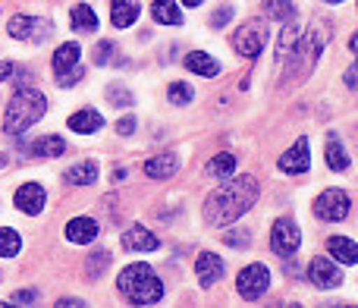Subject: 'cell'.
<instances>
[{
  "label": "cell",
  "mask_w": 358,
  "mask_h": 308,
  "mask_svg": "<svg viewBox=\"0 0 358 308\" xmlns=\"http://www.w3.org/2000/svg\"><path fill=\"white\" fill-rule=\"evenodd\" d=\"M258 179L255 176H229V183H223L220 189H214L204 198V223L208 227H229L236 223L255 202H258Z\"/></svg>",
  "instance_id": "6da1fadb"
},
{
  "label": "cell",
  "mask_w": 358,
  "mask_h": 308,
  "mask_svg": "<svg viewBox=\"0 0 358 308\" xmlns=\"http://www.w3.org/2000/svg\"><path fill=\"white\" fill-rule=\"evenodd\" d=\"M48 113V98L38 88L22 85L6 104V117H3V132L6 136H22L29 132L38 120Z\"/></svg>",
  "instance_id": "7a4b0ae2"
},
{
  "label": "cell",
  "mask_w": 358,
  "mask_h": 308,
  "mask_svg": "<svg viewBox=\"0 0 358 308\" xmlns=\"http://www.w3.org/2000/svg\"><path fill=\"white\" fill-rule=\"evenodd\" d=\"M117 290L136 305H155L164 299V280L157 277L151 265L138 261V265H129L120 271Z\"/></svg>",
  "instance_id": "3957f363"
},
{
  "label": "cell",
  "mask_w": 358,
  "mask_h": 308,
  "mask_svg": "<svg viewBox=\"0 0 358 308\" xmlns=\"http://www.w3.org/2000/svg\"><path fill=\"white\" fill-rule=\"evenodd\" d=\"M324 44H327L324 25H315V29H308L305 35H299L296 48H292V69H296V73L286 76V82H299L305 73H311V66H315L317 54L324 50Z\"/></svg>",
  "instance_id": "277c9868"
},
{
  "label": "cell",
  "mask_w": 358,
  "mask_h": 308,
  "mask_svg": "<svg viewBox=\"0 0 358 308\" xmlns=\"http://www.w3.org/2000/svg\"><path fill=\"white\" fill-rule=\"evenodd\" d=\"M264 41H267V25L258 22V19H248V22H242L239 29L233 31V50L239 57H248V60L261 57Z\"/></svg>",
  "instance_id": "5b68a950"
},
{
  "label": "cell",
  "mask_w": 358,
  "mask_h": 308,
  "mask_svg": "<svg viewBox=\"0 0 358 308\" xmlns=\"http://www.w3.org/2000/svg\"><path fill=\"white\" fill-rule=\"evenodd\" d=\"M236 290H239V296L245 299V302H258V299L271 290V271H267V265L255 261V265L242 267L239 277H236Z\"/></svg>",
  "instance_id": "8992f818"
},
{
  "label": "cell",
  "mask_w": 358,
  "mask_h": 308,
  "mask_svg": "<svg viewBox=\"0 0 358 308\" xmlns=\"http://www.w3.org/2000/svg\"><path fill=\"white\" fill-rule=\"evenodd\" d=\"M50 31H54V25L48 22L44 16H25V13H19V16H13L10 22H6V35L16 38V41H48Z\"/></svg>",
  "instance_id": "52a82bcc"
},
{
  "label": "cell",
  "mask_w": 358,
  "mask_h": 308,
  "mask_svg": "<svg viewBox=\"0 0 358 308\" xmlns=\"http://www.w3.org/2000/svg\"><path fill=\"white\" fill-rule=\"evenodd\" d=\"M349 211H352V198H349L346 189H327L315 198V217L317 220H346Z\"/></svg>",
  "instance_id": "ba28073f"
},
{
  "label": "cell",
  "mask_w": 358,
  "mask_h": 308,
  "mask_svg": "<svg viewBox=\"0 0 358 308\" xmlns=\"http://www.w3.org/2000/svg\"><path fill=\"white\" fill-rule=\"evenodd\" d=\"M299 246H302V230H299V223L292 220V217H280L271 230V248L280 258H289V255L299 252Z\"/></svg>",
  "instance_id": "9c48e42d"
},
{
  "label": "cell",
  "mask_w": 358,
  "mask_h": 308,
  "mask_svg": "<svg viewBox=\"0 0 358 308\" xmlns=\"http://www.w3.org/2000/svg\"><path fill=\"white\" fill-rule=\"evenodd\" d=\"M305 274H308V280L317 290H336V286L343 284V271L330 258H321V255L308 261V271Z\"/></svg>",
  "instance_id": "30bf717a"
},
{
  "label": "cell",
  "mask_w": 358,
  "mask_h": 308,
  "mask_svg": "<svg viewBox=\"0 0 358 308\" xmlns=\"http://www.w3.org/2000/svg\"><path fill=\"white\" fill-rule=\"evenodd\" d=\"M308 167H311V145H308V139H299L289 151L280 154V170L289 173V176H302V173H308Z\"/></svg>",
  "instance_id": "8fae6325"
},
{
  "label": "cell",
  "mask_w": 358,
  "mask_h": 308,
  "mask_svg": "<svg viewBox=\"0 0 358 308\" xmlns=\"http://www.w3.org/2000/svg\"><path fill=\"white\" fill-rule=\"evenodd\" d=\"M195 274H198V284H201L204 290H210V286H214L217 280L227 274V265H223L220 255L201 252V255H198V261H195Z\"/></svg>",
  "instance_id": "7c38bea8"
},
{
  "label": "cell",
  "mask_w": 358,
  "mask_h": 308,
  "mask_svg": "<svg viewBox=\"0 0 358 308\" xmlns=\"http://www.w3.org/2000/svg\"><path fill=\"white\" fill-rule=\"evenodd\" d=\"M16 208L22 211V214H29V217L41 214V211H44V186H38V183L19 186V192H16Z\"/></svg>",
  "instance_id": "4fadbf2b"
},
{
  "label": "cell",
  "mask_w": 358,
  "mask_h": 308,
  "mask_svg": "<svg viewBox=\"0 0 358 308\" xmlns=\"http://www.w3.org/2000/svg\"><path fill=\"white\" fill-rule=\"evenodd\" d=\"M66 239L76 246H92L98 239V220L94 217H73L66 223Z\"/></svg>",
  "instance_id": "5bb4252c"
},
{
  "label": "cell",
  "mask_w": 358,
  "mask_h": 308,
  "mask_svg": "<svg viewBox=\"0 0 358 308\" xmlns=\"http://www.w3.org/2000/svg\"><path fill=\"white\" fill-rule=\"evenodd\" d=\"M176 170H179V158H176L173 151L155 154V158L145 160V173H148L151 179H170Z\"/></svg>",
  "instance_id": "9a60e30c"
},
{
  "label": "cell",
  "mask_w": 358,
  "mask_h": 308,
  "mask_svg": "<svg viewBox=\"0 0 358 308\" xmlns=\"http://www.w3.org/2000/svg\"><path fill=\"white\" fill-rule=\"evenodd\" d=\"M101 126H104V117H101L94 107H82V111H76L73 117H69V130L79 132V136H92Z\"/></svg>",
  "instance_id": "2e32d148"
},
{
  "label": "cell",
  "mask_w": 358,
  "mask_h": 308,
  "mask_svg": "<svg viewBox=\"0 0 358 308\" xmlns=\"http://www.w3.org/2000/svg\"><path fill=\"white\" fill-rule=\"evenodd\" d=\"M185 69L195 76H204V79H214V76H220V63L214 60L210 54H204V50H192V54H185Z\"/></svg>",
  "instance_id": "e0dca14e"
},
{
  "label": "cell",
  "mask_w": 358,
  "mask_h": 308,
  "mask_svg": "<svg viewBox=\"0 0 358 308\" xmlns=\"http://www.w3.org/2000/svg\"><path fill=\"white\" fill-rule=\"evenodd\" d=\"M123 246L132 248V252H155L161 242H157L155 233H148L145 227H138V223H132L129 230L123 233Z\"/></svg>",
  "instance_id": "ac0fdd59"
},
{
  "label": "cell",
  "mask_w": 358,
  "mask_h": 308,
  "mask_svg": "<svg viewBox=\"0 0 358 308\" xmlns=\"http://www.w3.org/2000/svg\"><path fill=\"white\" fill-rule=\"evenodd\" d=\"M138 13H142L138 0H110V22L117 25V29H129L138 19Z\"/></svg>",
  "instance_id": "d6986e66"
},
{
  "label": "cell",
  "mask_w": 358,
  "mask_h": 308,
  "mask_svg": "<svg viewBox=\"0 0 358 308\" xmlns=\"http://www.w3.org/2000/svg\"><path fill=\"white\" fill-rule=\"evenodd\" d=\"M63 151H66V142L60 136H41L29 148H22V154H29V158H60Z\"/></svg>",
  "instance_id": "ffe728a7"
},
{
  "label": "cell",
  "mask_w": 358,
  "mask_h": 308,
  "mask_svg": "<svg viewBox=\"0 0 358 308\" xmlns=\"http://www.w3.org/2000/svg\"><path fill=\"white\" fill-rule=\"evenodd\" d=\"M82 60V48H79V41H66V44H60V48L54 50V76H60V73H66V69H73L76 63Z\"/></svg>",
  "instance_id": "44dd1931"
},
{
  "label": "cell",
  "mask_w": 358,
  "mask_h": 308,
  "mask_svg": "<svg viewBox=\"0 0 358 308\" xmlns=\"http://www.w3.org/2000/svg\"><path fill=\"white\" fill-rule=\"evenodd\" d=\"M151 19L157 25H182V10L176 6V0H155L151 4Z\"/></svg>",
  "instance_id": "7402d4cb"
},
{
  "label": "cell",
  "mask_w": 358,
  "mask_h": 308,
  "mask_svg": "<svg viewBox=\"0 0 358 308\" xmlns=\"http://www.w3.org/2000/svg\"><path fill=\"white\" fill-rule=\"evenodd\" d=\"M327 248H330V255H334L336 261H343V265H355L358 261V248H355V242L349 239V236H330Z\"/></svg>",
  "instance_id": "603a6c76"
},
{
  "label": "cell",
  "mask_w": 358,
  "mask_h": 308,
  "mask_svg": "<svg viewBox=\"0 0 358 308\" xmlns=\"http://www.w3.org/2000/svg\"><path fill=\"white\" fill-rule=\"evenodd\" d=\"M324 158H327V167H330V170H336V173H346L349 167H352V160H349L346 148H343V142H340L336 136L327 139V151H324Z\"/></svg>",
  "instance_id": "cb8c5ba5"
},
{
  "label": "cell",
  "mask_w": 358,
  "mask_h": 308,
  "mask_svg": "<svg viewBox=\"0 0 358 308\" xmlns=\"http://www.w3.org/2000/svg\"><path fill=\"white\" fill-rule=\"evenodd\" d=\"M66 179L73 186H94V183H98V164H94V160H82V164L69 167Z\"/></svg>",
  "instance_id": "d4e9b609"
},
{
  "label": "cell",
  "mask_w": 358,
  "mask_h": 308,
  "mask_svg": "<svg viewBox=\"0 0 358 308\" xmlns=\"http://www.w3.org/2000/svg\"><path fill=\"white\" fill-rule=\"evenodd\" d=\"M236 173V158L229 151H220V154H214V158L208 160V176H214V179H229Z\"/></svg>",
  "instance_id": "484cf974"
},
{
  "label": "cell",
  "mask_w": 358,
  "mask_h": 308,
  "mask_svg": "<svg viewBox=\"0 0 358 308\" xmlns=\"http://www.w3.org/2000/svg\"><path fill=\"white\" fill-rule=\"evenodd\" d=\"M264 16L277 19V22H292L296 6H292V0H264Z\"/></svg>",
  "instance_id": "4316f807"
},
{
  "label": "cell",
  "mask_w": 358,
  "mask_h": 308,
  "mask_svg": "<svg viewBox=\"0 0 358 308\" xmlns=\"http://www.w3.org/2000/svg\"><path fill=\"white\" fill-rule=\"evenodd\" d=\"M73 29L76 31H94L98 29V16L88 4H76L73 6Z\"/></svg>",
  "instance_id": "83f0119b"
},
{
  "label": "cell",
  "mask_w": 358,
  "mask_h": 308,
  "mask_svg": "<svg viewBox=\"0 0 358 308\" xmlns=\"http://www.w3.org/2000/svg\"><path fill=\"white\" fill-rule=\"evenodd\" d=\"M299 35H302V31H299L292 22H286V29L280 31V38H277V60H283V57L292 54V48H296Z\"/></svg>",
  "instance_id": "f1b7e54d"
},
{
  "label": "cell",
  "mask_w": 358,
  "mask_h": 308,
  "mask_svg": "<svg viewBox=\"0 0 358 308\" xmlns=\"http://www.w3.org/2000/svg\"><path fill=\"white\" fill-rule=\"evenodd\" d=\"M19 248H22V236L10 227L0 230V255H3V258H13V255H19Z\"/></svg>",
  "instance_id": "f546056e"
},
{
  "label": "cell",
  "mask_w": 358,
  "mask_h": 308,
  "mask_svg": "<svg viewBox=\"0 0 358 308\" xmlns=\"http://www.w3.org/2000/svg\"><path fill=\"white\" fill-rule=\"evenodd\" d=\"M167 98H170L173 107H185V104H192V98H195V88H192L189 82H173L170 92H167Z\"/></svg>",
  "instance_id": "4dcf8cb0"
},
{
  "label": "cell",
  "mask_w": 358,
  "mask_h": 308,
  "mask_svg": "<svg viewBox=\"0 0 358 308\" xmlns=\"http://www.w3.org/2000/svg\"><path fill=\"white\" fill-rule=\"evenodd\" d=\"M107 101L110 104H117V107H129L132 104V92L126 85H120V82H113V85H107Z\"/></svg>",
  "instance_id": "1f68e13d"
},
{
  "label": "cell",
  "mask_w": 358,
  "mask_h": 308,
  "mask_svg": "<svg viewBox=\"0 0 358 308\" xmlns=\"http://www.w3.org/2000/svg\"><path fill=\"white\" fill-rule=\"evenodd\" d=\"M104 265H110V252H104V248H101V252H94L92 258H88V280H98L101 274H104Z\"/></svg>",
  "instance_id": "d6a6232c"
},
{
  "label": "cell",
  "mask_w": 358,
  "mask_h": 308,
  "mask_svg": "<svg viewBox=\"0 0 358 308\" xmlns=\"http://www.w3.org/2000/svg\"><path fill=\"white\" fill-rule=\"evenodd\" d=\"M223 242H227L229 248H248V246H252V233H248V230H242V227H236V230H229V233L223 236Z\"/></svg>",
  "instance_id": "836d02e7"
},
{
  "label": "cell",
  "mask_w": 358,
  "mask_h": 308,
  "mask_svg": "<svg viewBox=\"0 0 358 308\" xmlns=\"http://www.w3.org/2000/svg\"><path fill=\"white\" fill-rule=\"evenodd\" d=\"M82 76H85V66H82V60H79L73 69H66V73H60V76H57V85L69 88V85H76V82H79Z\"/></svg>",
  "instance_id": "e575fe53"
},
{
  "label": "cell",
  "mask_w": 358,
  "mask_h": 308,
  "mask_svg": "<svg viewBox=\"0 0 358 308\" xmlns=\"http://www.w3.org/2000/svg\"><path fill=\"white\" fill-rule=\"evenodd\" d=\"M110 60H113V41H101L98 48H94V63H98V66H107Z\"/></svg>",
  "instance_id": "d590c367"
},
{
  "label": "cell",
  "mask_w": 358,
  "mask_h": 308,
  "mask_svg": "<svg viewBox=\"0 0 358 308\" xmlns=\"http://www.w3.org/2000/svg\"><path fill=\"white\" fill-rule=\"evenodd\" d=\"M229 19H233V6H220V10L214 13V19H210V29H223Z\"/></svg>",
  "instance_id": "8d00e7d4"
},
{
  "label": "cell",
  "mask_w": 358,
  "mask_h": 308,
  "mask_svg": "<svg viewBox=\"0 0 358 308\" xmlns=\"http://www.w3.org/2000/svg\"><path fill=\"white\" fill-rule=\"evenodd\" d=\"M13 302H19V305H35L38 296H35V290H19L16 296H13Z\"/></svg>",
  "instance_id": "74e56055"
},
{
  "label": "cell",
  "mask_w": 358,
  "mask_h": 308,
  "mask_svg": "<svg viewBox=\"0 0 358 308\" xmlns=\"http://www.w3.org/2000/svg\"><path fill=\"white\" fill-rule=\"evenodd\" d=\"M117 132H120V136H129V132H136V117H123V120H120Z\"/></svg>",
  "instance_id": "f35d334b"
},
{
  "label": "cell",
  "mask_w": 358,
  "mask_h": 308,
  "mask_svg": "<svg viewBox=\"0 0 358 308\" xmlns=\"http://www.w3.org/2000/svg\"><path fill=\"white\" fill-rule=\"evenodd\" d=\"M16 66H19V63H13V60H6V63H0V82H6V79H13V73H16Z\"/></svg>",
  "instance_id": "ab89813d"
},
{
  "label": "cell",
  "mask_w": 358,
  "mask_h": 308,
  "mask_svg": "<svg viewBox=\"0 0 358 308\" xmlns=\"http://www.w3.org/2000/svg\"><path fill=\"white\" fill-rule=\"evenodd\" d=\"M57 305H82V299H57Z\"/></svg>",
  "instance_id": "60d3db41"
},
{
  "label": "cell",
  "mask_w": 358,
  "mask_h": 308,
  "mask_svg": "<svg viewBox=\"0 0 358 308\" xmlns=\"http://www.w3.org/2000/svg\"><path fill=\"white\" fill-rule=\"evenodd\" d=\"M346 85L355 88V69H349V73H346Z\"/></svg>",
  "instance_id": "b9f144b4"
},
{
  "label": "cell",
  "mask_w": 358,
  "mask_h": 308,
  "mask_svg": "<svg viewBox=\"0 0 358 308\" xmlns=\"http://www.w3.org/2000/svg\"><path fill=\"white\" fill-rule=\"evenodd\" d=\"M204 0H182V6H201Z\"/></svg>",
  "instance_id": "7bdbcfd3"
},
{
  "label": "cell",
  "mask_w": 358,
  "mask_h": 308,
  "mask_svg": "<svg viewBox=\"0 0 358 308\" xmlns=\"http://www.w3.org/2000/svg\"><path fill=\"white\" fill-rule=\"evenodd\" d=\"M3 167H6V154H0V170H3Z\"/></svg>",
  "instance_id": "ee69618b"
},
{
  "label": "cell",
  "mask_w": 358,
  "mask_h": 308,
  "mask_svg": "<svg viewBox=\"0 0 358 308\" xmlns=\"http://www.w3.org/2000/svg\"><path fill=\"white\" fill-rule=\"evenodd\" d=\"M321 4H343V0H321Z\"/></svg>",
  "instance_id": "f6af8a7d"
}]
</instances>
